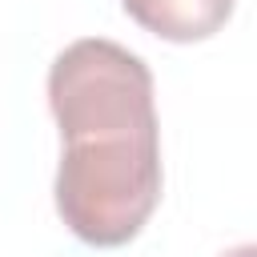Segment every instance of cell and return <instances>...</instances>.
<instances>
[{
	"label": "cell",
	"instance_id": "6da1fadb",
	"mask_svg": "<svg viewBox=\"0 0 257 257\" xmlns=\"http://www.w3.org/2000/svg\"><path fill=\"white\" fill-rule=\"evenodd\" d=\"M161 201V128L64 141L56 209L64 225L100 249L141 233Z\"/></svg>",
	"mask_w": 257,
	"mask_h": 257
},
{
	"label": "cell",
	"instance_id": "7a4b0ae2",
	"mask_svg": "<svg viewBox=\"0 0 257 257\" xmlns=\"http://www.w3.org/2000/svg\"><path fill=\"white\" fill-rule=\"evenodd\" d=\"M48 104L64 141L157 128L153 72L112 40L68 44L48 72Z\"/></svg>",
	"mask_w": 257,
	"mask_h": 257
},
{
	"label": "cell",
	"instance_id": "277c9868",
	"mask_svg": "<svg viewBox=\"0 0 257 257\" xmlns=\"http://www.w3.org/2000/svg\"><path fill=\"white\" fill-rule=\"evenodd\" d=\"M225 257H257V249H253V245H241V249H233V253H225Z\"/></svg>",
	"mask_w": 257,
	"mask_h": 257
},
{
	"label": "cell",
	"instance_id": "3957f363",
	"mask_svg": "<svg viewBox=\"0 0 257 257\" xmlns=\"http://www.w3.org/2000/svg\"><path fill=\"white\" fill-rule=\"evenodd\" d=\"M124 12L161 40H205L233 16V0H120Z\"/></svg>",
	"mask_w": 257,
	"mask_h": 257
}]
</instances>
